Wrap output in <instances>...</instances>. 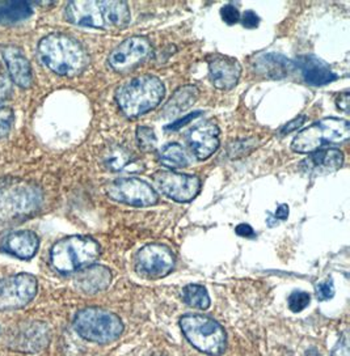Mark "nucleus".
Wrapping results in <instances>:
<instances>
[{
    "mask_svg": "<svg viewBox=\"0 0 350 356\" xmlns=\"http://www.w3.org/2000/svg\"><path fill=\"white\" fill-rule=\"evenodd\" d=\"M255 70L259 75L268 79H283L294 70V63L283 54H261L255 60Z\"/></svg>",
    "mask_w": 350,
    "mask_h": 356,
    "instance_id": "19",
    "label": "nucleus"
},
{
    "mask_svg": "<svg viewBox=\"0 0 350 356\" xmlns=\"http://www.w3.org/2000/svg\"><path fill=\"white\" fill-rule=\"evenodd\" d=\"M310 155L311 156L305 161L310 172L329 173L337 170L344 164V154L336 148L317 149Z\"/></svg>",
    "mask_w": 350,
    "mask_h": 356,
    "instance_id": "20",
    "label": "nucleus"
},
{
    "mask_svg": "<svg viewBox=\"0 0 350 356\" xmlns=\"http://www.w3.org/2000/svg\"><path fill=\"white\" fill-rule=\"evenodd\" d=\"M219 129L214 122L200 123L188 134V145L198 160H206L219 147Z\"/></svg>",
    "mask_w": 350,
    "mask_h": 356,
    "instance_id": "13",
    "label": "nucleus"
},
{
    "mask_svg": "<svg viewBox=\"0 0 350 356\" xmlns=\"http://www.w3.org/2000/svg\"><path fill=\"white\" fill-rule=\"evenodd\" d=\"M68 22L96 29H124L132 20L127 3L118 0H77L65 10Z\"/></svg>",
    "mask_w": 350,
    "mask_h": 356,
    "instance_id": "1",
    "label": "nucleus"
},
{
    "mask_svg": "<svg viewBox=\"0 0 350 356\" xmlns=\"http://www.w3.org/2000/svg\"><path fill=\"white\" fill-rule=\"evenodd\" d=\"M74 327L81 338L95 343H111L124 333V323L112 312L86 308L77 313Z\"/></svg>",
    "mask_w": 350,
    "mask_h": 356,
    "instance_id": "6",
    "label": "nucleus"
},
{
    "mask_svg": "<svg viewBox=\"0 0 350 356\" xmlns=\"http://www.w3.org/2000/svg\"><path fill=\"white\" fill-rule=\"evenodd\" d=\"M100 252V245L90 236H70L53 245L50 262L58 273L72 274L95 265Z\"/></svg>",
    "mask_w": 350,
    "mask_h": 356,
    "instance_id": "4",
    "label": "nucleus"
},
{
    "mask_svg": "<svg viewBox=\"0 0 350 356\" xmlns=\"http://www.w3.org/2000/svg\"><path fill=\"white\" fill-rule=\"evenodd\" d=\"M237 234L241 237H253L255 232L252 229V227L248 224H239L237 227Z\"/></svg>",
    "mask_w": 350,
    "mask_h": 356,
    "instance_id": "36",
    "label": "nucleus"
},
{
    "mask_svg": "<svg viewBox=\"0 0 350 356\" xmlns=\"http://www.w3.org/2000/svg\"><path fill=\"white\" fill-rule=\"evenodd\" d=\"M305 356H321V354L317 351V348H308L307 351H305Z\"/></svg>",
    "mask_w": 350,
    "mask_h": 356,
    "instance_id": "39",
    "label": "nucleus"
},
{
    "mask_svg": "<svg viewBox=\"0 0 350 356\" xmlns=\"http://www.w3.org/2000/svg\"><path fill=\"white\" fill-rule=\"evenodd\" d=\"M182 300L197 309H207L210 307V296L207 289L200 284H188L182 289Z\"/></svg>",
    "mask_w": 350,
    "mask_h": 356,
    "instance_id": "24",
    "label": "nucleus"
},
{
    "mask_svg": "<svg viewBox=\"0 0 350 356\" xmlns=\"http://www.w3.org/2000/svg\"><path fill=\"white\" fill-rule=\"evenodd\" d=\"M106 193L112 200L133 207L154 206L159 200L157 191L139 178H117L108 185Z\"/></svg>",
    "mask_w": 350,
    "mask_h": 356,
    "instance_id": "8",
    "label": "nucleus"
},
{
    "mask_svg": "<svg viewBox=\"0 0 350 356\" xmlns=\"http://www.w3.org/2000/svg\"><path fill=\"white\" fill-rule=\"evenodd\" d=\"M198 114H200V111H197V113H193V114H189V115H186V117H184V118L177 120L176 122L172 123L170 127H167V130H179L181 126H184V124H186V123L191 122V121L194 120V118H196Z\"/></svg>",
    "mask_w": 350,
    "mask_h": 356,
    "instance_id": "34",
    "label": "nucleus"
},
{
    "mask_svg": "<svg viewBox=\"0 0 350 356\" xmlns=\"http://www.w3.org/2000/svg\"><path fill=\"white\" fill-rule=\"evenodd\" d=\"M129 161H130V154L125 149L124 147H118V145L111 148L104 157L105 167L113 172L121 170L122 168L127 165Z\"/></svg>",
    "mask_w": 350,
    "mask_h": 356,
    "instance_id": "25",
    "label": "nucleus"
},
{
    "mask_svg": "<svg viewBox=\"0 0 350 356\" xmlns=\"http://www.w3.org/2000/svg\"><path fill=\"white\" fill-rule=\"evenodd\" d=\"M311 296L305 291H294L293 293L289 296V308L294 313L305 311V308L310 305Z\"/></svg>",
    "mask_w": 350,
    "mask_h": 356,
    "instance_id": "27",
    "label": "nucleus"
},
{
    "mask_svg": "<svg viewBox=\"0 0 350 356\" xmlns=\"http://www.w3.org/2000/svg\"><path fill=\"white\" fill-rule=\"evenodd\" d=\"M40 246L38 236L32 231H16L8 234L3 243L1 250L20 259H31L35 256Z\"/></svg>",
    "mask_w": 350,
    "mask_h": 356,
    "instance_id": "18",
    "label": "nucleus"
},
{
    "mask_svg": "<svg viewBox=\"0 0 350 356\" xmlns=\"http://www.w3.org/2000/svg\"><path fill=\"white\" fill-rule=\"evenodd\" d=\"M152 54V46L148 38L134 35L118 44L108 58L109 66L116 72H127L142 65Z\"/></svg>",
    "mask_w": 350,
    "mask_h": 356,
    "instance_id": "11",
    "label": "nucleus"
},
{
    "mask_svg": "<svg viewBox=\"0 0 350 356\" xmlns=\"http://www.w3.org/2000/svg\"><path fill=\"white\" fill-rule=\"evenodd\" d=\"M112 282V274L108 267L102 265H90L78 271L74 278L75 287L80 292L93 295L108 289Z\"/></svg>",
    "mask_w": 350,
    "mask_h": 356,
    "instance_id": "16",
    "label": "nucleus"
},
{
    "mask_svg": "<svg viewBox=\"0 0 350 356\" xmlns=\"http://www.w3.org/2000/svg\"><path fill=\"white\" fill-rule=\"evenodd\" d=\"M305 122V115H302V117H299V118H295L294 121H292V122L287 123L285 127L283 129V131H281V134H289L292 133V131H294V130H296L298 127H301L303 123Z\"/></svg>",
    "mask_w": 350,
    "mask_h": 356,
    "instance_id": "33",
    "label": "nucleus"
},
{
    "mask_svg": "<svg viewBox=\"0 0 350 356\" xmlns=\"http://www.w3.org/2000/svg\"><path fill=\"white\" fill-rule=\"evenodd\" d=\"M37 289V279L26 273L0 279V311H12L28 305L35 298Z\"/></svg>",
    "mask_w": 350,
    "mask_h": 356,
    "instance_id": "9",
    "label": "nucleus"
},
{
    "mask_svg": "<svg viewBox=\"0 0 350 356\" xmlns=\"http://www.w3.org/2000/svg\"><path fill=\"white\" fill-rule=\"evenodd\" d=\"M15 123V113L10 108L0 109V139L11 133Z\"/></svg>",
    "mask_w": 350,
    "mask_h": 356,
    "instance_id": "28",
    "label": "nucleus"
},
{
    "mask_svg": "<svg viewBox=\"0 0 350 356\" xmlns=\"http://www.w3.org/2000/svg\"><path fill=\"white\" fill-rule=\"evenodd\" d=\"M12 95V84L11 80L4 76V75H0V105L4 102V101L8 100L11 97Z\"/></svg>",
    "mask_w": 350,
    "mask_h": 356,
    "instance_id": "31",
    "label": "nucleus"
},
{
    "mask_svg": "<svg viewBox=\"0 0 350 356\" xmlns=\"http://www.w3.org/2000/svg\"><path fill=\"white\" fill-rule=\"evenodd\" d=\"M197 97H198V89L193 86H186L176 90L175 95L168 101V104L166 105V108L163 109L164 117H172L189 109L194 104V101L197 100Z\"/></svg>",
    "mask_w": 350,
    "mask_h": 356,
    "instance_id": "21",
    "label": "nucleus"
},
{
    "mask_svg": "<svg viewBox=\"0 0 350 356\" xmlns=\"http://www.w3.org/2000/svg\"><path fill=\"white\" fill-rule=\"evenodd\" d=\"M332 356H349V347H348V341L344 338L340 341L339 345L335 347Z\"/></svg>",
    "mask_w": 350,
    "mask_h": 356,
    "instance_id": "35",
    "label": "nucleus"
},
{
    "mask_svg": "<svg viewBox=\"0 0 350 356\" xmlns=\"http://www.w3.org/2000/svg\"><path fill=\"white\" fill-rule=\"evenodd\" d=\"M348 106H349V95L348 93L340 95L339 100H337V108L341 111H348Z\"/></svg>",
    "mask_w": 350,
    "mask_h": 356,
    "instance_id": "37",
    "label": "nucleus"
},
{
    "mask_svg": "<svg viewBox=\"0 0 350 356\" xmlns=\"http://www.w3.org/2000/svg\"><path fill=\"white\" fill-rule=\"evenodd\" d=\"M180 326L185 338L198 351L210 356L222 355L226 350L227 335L222 325L204 314L181 317Z\"/></svg>",
    "mask_w": 350,
    "mask_h": 356,
    "instance_id": "5",
    "label": "nucleus"
},
{
    "mask_svg": "<svg viewBox=\"0 0 350 356\" xmlns=\"http://www.w3.org/2000/svg\"><path fill=\"white\" fill-rule=\"evenodd\" d=\"M315 293L317 300L327 301L335 296V284L332 279H328L326 282L317 283L315 286Z\"/></svg>",
    "mask_w": 350,
    "mask_h": 356,
    "instance_id": "29",
    "label": "nucleus"
},
{
    "mask_svg": "<svg viewBox=\"0 0 350 356\" xmlns=\"http://www.w3.org/2000/svg\"><path fill=\"white\" fill-rule=\"evenodd\" d=\"M1 56L12 81L22 88H29L33 83V71L23 51L16 46H4L1 47Z\"/></svg>",
    "mask_w": 350,
    "mask_h": 356,
    "instance_id": "15",
    "label": "nucleus"
},
{
    "mask_svg": "<svg viewBox=\"0 0 350 356\" xmlns=\"http://www.w3.org/2000/svg\"><path fill=\"white\" fill-rule=\"evenodd\" d=\"M159 161L163 167L179 169L189 165V159L185 149L177 143L167 145L159 155Z\"/></svg>",
    "mask_w": 350,
    "mask_h": 356,
    "instance_id": "23",
    "label": "nucleus"
},
{
    "mask_svg": "<svg viewBox=\"0 0 350 356\" xmlns=\"http://www.w3.org/2000/svg\"><path fill=\"white\" fill-rule=\"evenodd\" d=\"M175 264L176 258L166 245L148 244L136 253V273L145 278H164L173 270Z\"/></svg>",
    "mask_w": 350,
    "mask_h": 356,
    "instance_id": "10",
    "label": "nucleus"
},
{
    "mask_svg": "<svg viewBox=\"0 0 350 356\" xmlns=\"http://www.w3.org/2000/svg\"><path fill=\"white\" fill-rule=\"evenodd\" d=\"M136 140L139 147L146 152L155 149L157 142H158L155 131L147 126H141L136 129Z\"/></svg>",
    "mask_w": 350,
    "mask_h": 356,
    "instance_id": "26",
    "label": "nucleus"
},
{
    "mask_svg": "<svg viewBox=\"0 0 350 356\" xmlns=\"http://www.w3.org/2000/svg\"><path fill=\"white\" fill-rule=\"evenodd\" d=\"M289 216V206L287 204H281L277 211H276V218L280 220H286Z\"/></svg>",
    "mask_w": 350,
    "mask_h": 356,
    "instance_id": "38",
    "label": "nucleus"
},
{
    "mask_svg": "<svg viewBox=\"0 0 350 356\" xmlns=\"http://www.w3.org/2000/svg\"><path fill=\"white\" fill-rule=\"evenodd\" d=\"M33 13L28 1H6L0 3V24H16L26 20Z\"/></svg>",
    "mask_w": 350,
    "mask_h": 356,
    "instance_id": "22",
    "label": "nucleus"
},
{
    "mask_svg": "<svg viewBox=\"0 0 350 356\" xmlns=\"http://www.w3.org/2000/svg\"><path fill=\"white\" fill-rule=\"evenodd\" d=\"M241 75V66L235 58L215 56L209 62V78L215 88L228 90L237 84Z\"/></svg>",
    "mask_w": 350,
    "mask_h": 356,
    "instance_id": "14",
    "label": "nucleus"
},
{
    "mask_svg": "<svg viewBox=\"0 0 350 356\" xmlns=\"http://www.w3.org/2000/svg\"><path fill=\"white\" fill-rule=\"evenodd\" d=\"M154 178L158 189L164 195L180 203L194 200L201 190L200 178L191 175L177 173L173 170H161Z\"/></svg>",
    "mask_w": 350,
    "mask_h": 356,
    "instance_id": "12",
    "label": "nucleus"
},
{
    "mask_svg": "<svg viewBox=\"0 0 350 356\" xmlns=\"http://www.w3.org/2000/svg\"><path fill=\"white\" fill-rule=\"evenodd\" d=\"M296 66L308 86H326L337 79L327 63L315 56H299Z\"/></svg>",
    "mask_w": 350,
    "mask_h": 356,
    "instance_id": "17",
    "label": "nucleus"
},
{
    "mask_svg": "<svg viewBox=\"0 0 350 356\" xmlns=\"http://www.w3.org/2000/svg\"><path fill=\"white\" fill-rule=\"evenodd\" d=\"M350 123L341 118H324L299 131L292 149L296 154H312L324 145H340L349 139Z\"/></svg>",
    "mask_w": 350,
    "mask_h": 356,
    "instance_id": "7",
    "label": "nucleus"
},
{
    "mask_svg": "<svg viewBox=\"0 0 350 356\" xmlns=\"http://www.w3.org/2000/svg\"><path fill=\"white\" fill-rule=\"evenodd\" d=\"M42 63L61 76L72 78L81 74L90 63L86 49L67 34L51 33L38 44Z\"/></svg>",
    "mask_w": 350,
    "mask_h": 356,
    "instance_id": "2",
    "label": "nucleus"
},
{
    "mask_svg": "<svg viewBox=\"0 0 350 356\" xmlns=\"http://www.w3.org/2000/svg\"><path fill=\"white\" fill-rule=\"evenodd\" d=\"M166 93L164 84L154 75L130 79L116 92V101L129 118H136L155 109Z\"/></svg>",
    "mask_w": 350,
    "mask_h": 356,
    "instance_id": "3",
    "label": "nucleus"
},
{
    "mask_svg": "<svg viewBox=\"0 0 350 356\" xmlns=\"http://www.w3.org/2000/svg\"><path fill=\"white\" fill-rule=\"evenodd\" d=\"M241 22H243V25H244L246 28H248V29H255V28H257V26H259V24H260V17H259L255 12L249 10V11H246L243 13Z\"/></svg>",
    "mask_w": 350,
    "mask_h": 356,
    "instance_id": "32",
    "label": "nucleus"
},
{
    "mask_svg": "<svg viewBox=\"0 0 350 356\" xmlns=\"http://www.w3.org/2000/svg\"><path fill=\"white\" fill-rule=\"evenodd\" d=\"M221 16H222L223 22L228 24V25H234V24L240 22V12L232 4H226L225 7H222Z\"/></svg>",
    "mask_w": 350,
    "mask_h": 356,
    "instance_id": "30",
    "label": "nucleus"
}]
</instances>
